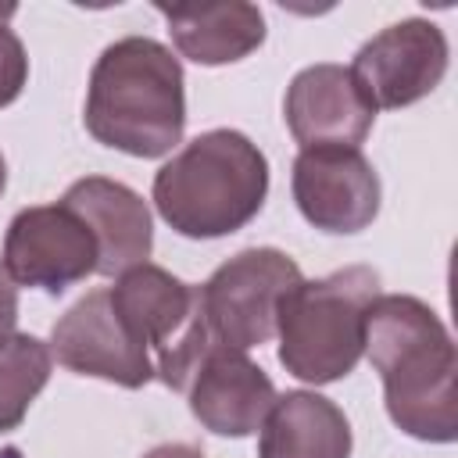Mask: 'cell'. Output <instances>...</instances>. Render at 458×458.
<instances>
[{"instance_id": "2", "label": "cell", "mask_w": 458, "mask_h": 458, "mask_svg": "<svg viewBox=\"0 0 458 458\" xmlns=\"http://www.w3.org/2000/svg\"><path fill=\"white\" fill-rule=\"evenodd\" d=\"M82 122L111 150L165 157L186 129V75L179 57L150 36L114 39L89 72Z\"/></svg>"}, {"instance_id": "21", "label": "cell", "mask_w": 458, "mask_h": 458, "mask_svg": "<svg viewBox=\"0 0 458 458\" xmlns=\"http://www.w3.org/2000/svg\"><path fill=\"white\" fill-rule=\"evenodd\" d=\"M4 186H7V161H4V154H0V193H4Z\"/></svg>"}, {"instance_id": "13", "label": "cell", "mask_w": 458, "mask_h": 458, "mask_svg": "<svg viewBox=\"0 0 458 458\" xmlns=\"http://www.w3.org/2000/svg\"><path fill=\"white\" fill-rule=\"evenodd\" d=\"M61 204L72 208L93 233L100 276H122L125 268L150 258L154 222L147 200L132 186L107 175H86L64 190Z\"/></svg>"}, {"instance_id": "14", "label": "cell", "mask_w": 458, "mask_h": 458, "mask_svg": "<svg viewBox=\"0 0 458 458\" xmlns=\"http://www.w3.org/2000/svg\"><path fill=\"white\" fill-rule=\"evenodd\" d=\"M157 14L168 21V36L175 50L204 68L243 61L265 43V14L258 4L247 0L175 4V7L157 4Z\"/></svg>"}, {"instance_id": "5", "label": "cell", "mask_w": 458, "mask_h": 458, "mask_svg": "<svg viewBox=\"0 0 458 458\" xmlns=\"http://www.w3.org/2000/svg\"><path fill=\"white\" fill-rule=\"evenodd\" d=\"M107 293L122 322L147 347L154 361V379H161L168 390L186 394L190 376L215 347L200 308V286L182 283L168 268L143 261L114 276V286Z\"/></svg>"}, {"instance_id": "7", "label": "cell", "mask_w": 458, "mask_h": 458, "mask_svg": "<svg viewBox=\"0 0 458 458\" xmlns=\"http://www.w3.org/2000/svg\"><path fill=\"white\" fill-rule=\"evenodd\" d=\"M351 75L376 111L429 97L447 75V36L426 18H401L358 47Z\"/></svg>"}, {"instance_id": "4", "label": "cell", "mask_w": 458, "mask_h": 458, "mask_svg": "<svg viewBox=\"0 0 458 458\" xmlns=\"http://www.w3.org/2000/svg\"><path fill=\"white\" fill-rule=\"evenodd\" d=\"M379 297L372 265H347L322 279H301L276 311L279 365L311 386L354 372L365 354V315Z\"/></svg>"}, {"instance_id": "12", "label": "cell", "mask_w": 458, "mask_h": 458, "mask_svg": "<svg viewBox=\"0 0 458 458\" xmlns=\"http://www.w3.org/2000/svg\"><path fill=\"white\" fill-rule=\"evenodd\" d=\"M193 419L215 437H250L276 404V386L247 351L215 344L186 386Z\"/></svg>"}, {"instance_id": "11", "label": "cell", "mask_w": 458, "mask_h": 458, "mask_svg": "<svg viewBox=\"0 0 458 458\" xmlns=\"http://www.w3.org/2000/svg\"><path fill=\"white\" fill-rule=\"evenodd\" d=\"M283 118L290 136L308 147H361L376 107L365 100L351 68L344 64H308L301 68L283 97Z\"/></svg>"}, {"instance_id": "1", "label": "cell", "mask_w": 458, "mask_h": 458, "mask_svg": "<svg viewBox=\"0 0 458 458\" xmlns=\"http://www.w3.org/2000/svg\"><path fill=\"white\" fill-rule=\"evenodd\" d=\"M365 354L383 379L390 422L426 444L458 437V354L440 315L411 297L386 293L369 304Z\"/></svg>"}, {"instance_id": "10", "label": "cell", "mask_w": 458, "mask_h": 458, "mask_svg": "<svg viewBox=\"0 0 458 458\" xmlns=\"http://www.w3.org/2000/svg\"><path fill=\"white\" fill-rule=\"evenodd\" d=\"M50 354H57V361L79 376L107 379L125 390H140L154 379L147 347L122 322L107 290H89L54 322Z\"/></svg>"}, {"instance_id": "3", "label": "cell", "mask_w": 458, "mask_h": 458, "mask_svg": "<svg viewBox=\"0 0 458 458\" xmlns=\"http://www.w3.org/2000/svg\"><path fill=\"white\" fill-rule=\"evenodd\" d=\"M157 215L190 240H218L243 229L268 197V161L240 129L193 136L154 172Z\"/></svg>"}, {"instance_id": "16", "label": "cell", "mask_w": 458, "mask_h": 458, "mask_svg": "<svg viewBox=\"0 0 458 458\" xmlns=\"http://www.w3.org/2000/svg\"><path fill=\"white\" fill-rule=\"evenodd\" d=\"M54 369L50 347L32 333H11L0 344V433L21 426Z\"/></svg>"}, {"instance_id": "17", "label": "cell", "mask_w": 458, "mask_h": 458, "mask_svg": "<svg viewBox=\"0 0 458 458\" xmlns=\"http://www.w3.org/2000/svg\"><path fill=\"white\" fill-rule=\"evenodd\" d=\"M25 82H29L25 47L7 25H0V107L14 104L21 97V89H25Z\"/></svg>"}, {"instance_id": "6", "label": "cell", "mask_w": 458, "mask_h": 458, "mask_svg": "<svg viewBox=\"0 0 458 458\" xmlns=\"http://www.w3.org/2000/svg\"><path fill=\"white\" fill-rule=\"evenodd\" d=\"M301 268L276 247H247L222 261L200 286V308L215 344L250 351L276 336L279 301L301 283Z\"/></svg>"}, {"instance_id": "9", "label": "cell", "mask_w": 458, "mask_h": 458, "mask_svg": "<svg viewBox=\"0 0 458 458\" xmlns=\"http://www.w3.org/2000/svg\"><path fill=\"white\" fill-rule=\"evenodd\" d=\"M290 190L308 225L361 233L379 215V175L358 147H308L293 161Z\"/></svg>"}, {"instance_id": "19", "label": "cell", "mask_w": 458, "mask_h": 458, "mask_svg": "<svg viewBox=\"0 0 458 458\" xmlns=\"http://www.w3.org/2000/svg\"><path fill=\"white\" fill-rule=\"evenodd\" d=\"M143 458H204V451L193 447V444H157V447L147 451Z\"/></svg>"}, {"instance_id": "20", "label": "cell", "mask_w": 458, "mask_h": 458, "mask_svg": "<svg viewBox=\"0 0 458 458\" xmlns=\"http://www.w3.org/2000/svg\"><path fill=\"white\" fill-rule=\"evenodd\" d=\"M11 14H14V4H4V7H0V25H7Z\"/></svg>"}, {"instance_id": "8", "label": "cell", "mask_w": 458, "mask_h": 458, "mask_svg": "<svg viewBox=\"0 0 458 458\" xmlns=\"http://www.w3.org/2000/svg\"><path fill=\"white\" fill-rule=\"evenodd\" d=\"M0 265L14 286H36L57 297L97 272V240L61 200L21 208L7 225Z\"/></svg>"}, {"instance_id": "18", "label": "cell", "mask_w": 458, "mask_h": 458, "mask_svg": "<svg viewBox=\"0 0 458 458\" xmlns=\"http://www.w3.org/2000/svg\"><path fill=\"white\" fill-rule=\"evenodd\" d=\"M14 326H18V286L0 265V344L14 333Z\"/></svg>"}, {"instance_id": "15", "label": "cell", "mask_w": 458, "mask_h": 458, "mask_svg": "<svg viewBox=\"0 0 458 458\" xmlns=\"http://www.w3.org/2000/svg\"><path fill=\"white\" fill-rule=\"evenodd\" d=\"M351 422L315 390L276 394L258 437V458H351Z\"/></svg>"}]
</instances>
